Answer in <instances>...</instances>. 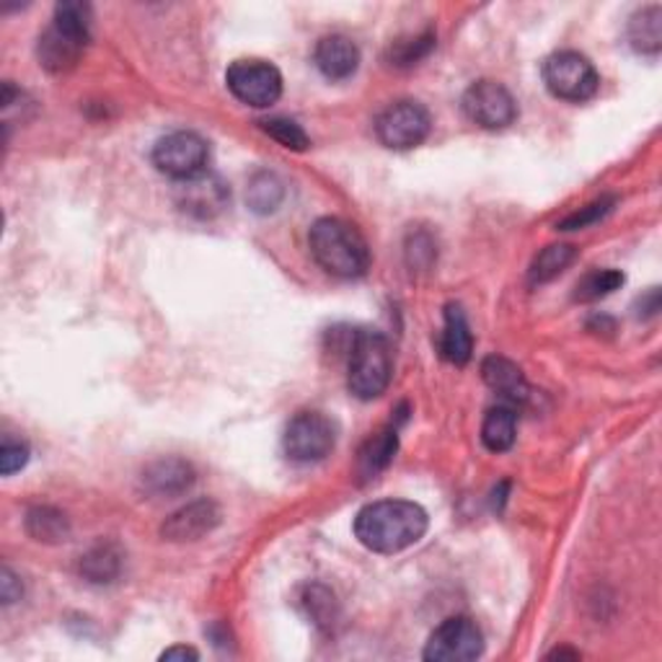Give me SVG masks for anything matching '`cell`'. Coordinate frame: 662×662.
I'll use <instances>...</instances> for the list:
<instances>
[{
  "instance_id": "cell-11",
  "label": "cell",
  "mask_w": 662,
  "mask_h": 662,
  "mask_svg": "<svg viewBox=\"0 0 662 662\" xmlns=\"http://www.w3.org/2000/svg\"><path fill=\"white\" fill-rule=\"evenodd\" d=\"M89 39L91 37L78 34V31L52 21V27L47 29L37 42L39 66H42L47 73H54V76L68 73V70H73L78 66V60H81Z\"/></svg>"
},
{
  "instance_id": "cell-23",
  "label": "cell",
  "mask_w": 662,
  "mask_h": 662,
  "mask_svg": "<svg viewBox=\"0 0 662 662\" xmlns=\"http://www.w3.org/2000/svg\"><path fill=\"white\" fill-rule=\"evenodd\" d=\"M574 259H578V251L570 243H554V247H546L539 257L533 259L531 264V282L533 285H543V282L556 280L566 267H570Z\"/></svg>"
},
{
  "instance_id": "cell-26",
  "label": "cell",
  "mask_w": 662,
  "mask_h": 662,
  "mask_svg": "<svg viewBox=\"0 0 662 662\" xmlns=\"http://www.w3.org/2000/svg\"><path fill=\"white\" fill-rule=\"evenodd\" d=\"M262 130L272 140H278L282 148H290V151H305L309 148V136H305L303 128L293 120H285V117H272V120L262 122Z\"/></svg>"
},
{
  "instance_id": "cell-27",
  "label": "cell",
  "mask_w": 662,
  "mask_h": 662,
  "mask_svg": "<svg viewBox=\"0 0 662 662\" xmlns=\"http://www.w3.org/2000/svg\"><path fill=\"white\" fill-rule=\"evenodd\" d=\"M432 44H435V37L432 34H420L404 39V42H397L391 47V66H414L417 60H422L432 50Z\"/></svg>"
},
{
  "instance_id": "cell-28",
  "label": "cell",
  "mask_w": 662,
  "mask_h": 662,
  "mask_svg": "<svg viewBox=\"0 0 662 662\" xmlns=\"http://www.w3.org/2000/svg\"><path fill=\"white\" fill-rule=\"evenodd\" d=\"M54 21L62 27L78 31V34L91 37V6L89 3H58L54 8Z\"/></svg>"
},
{
  "instance_id": "cell-8",
  "label": "cell",
  "mask_w": 662,
  "mask_h": 662,
  "mask_svg": "<svg viewBox=\"0 0 662 662\" xmlns=\"http://www.w3.org/2000/svg\"><path fill=\"white\" fill-rule=\"evenodd\" d=\"M208 161L210 148L197 132H171V136L161 138L153 148L156 169L177 181L200 177L208 169Z\"/></svg>"
},
{
  "instance_id": "cell-1",
  "label": "cell",
  "mask_w": 662,
  "mask_h": 662,
  "mask_svg": "<svg viewBox=\"0 0 662 662\" xmlns=\"http://www.w3.org/2000/svg\"><path fill=\"white\" fill-rule=\"evenodd\" d=\"M430 518L420 504L407 500H381L365 504L354 518V535L375 554H399L428 533Z\"/></svg>"
},
{
  "instance_id": "cell-17",
  "label": "cell",
  "mask_w": 662,
  "mask_h": 662,
  "mask_svg": "<svg viewBox=\"0 0 662 662\" xmlns=\"http://www.w3.org/2000/svg\"><path fill=\"white\" fill-rule=\"evenodd\" d=\"M482 378L494 393H500V397L504 401H510V404L523 401L528 397V383H525L523 370H520L512 360L500 358V354H492V358H487L482 362Z\"/></svg>"
},
{
  "instance_id": "cell-16",
  "label": "cell",
  "mask_w": 662,
  "mask_h": 662,
  "mask_svg": "<svg viewBox=\"0 0 662 662\" xmlns=\"http://www.w3.org/2000/svg\"><path fill=\"white\" fill-rule=\"evenodd\" d=\"M474 352V337H471L469 321L459 305H448L445 324L440 331V358L451 365H467Z\"/></svg>"
},
{
  "instance_id": "cell-15",
  "label": "cell",
  "mask_w": 662,
  "mask_h": 662,
  "mask_svg": "<svg viewBox=\"0 0 662 662\" xmlns=\"http://www.w3.org/2000/svg\"><path fill=\"white\" fill-rule=\"evenodd\" d=\"M194 484V469L181 459H161L143 471V487L156 496H177Z\"/></svg>"
},
{
  "instance_id": "cell-32",
  "label": "cell",
  "mask_w": 662,
  "mask_h": 662,
  "mask_svg": "<svg viewBox=\"0 0 662 662\" xmlns=\"http://www.w3.org/2000/svg\"><path fill=\"white\" fill-rule=\"evenodd\" d=\"M161 660H200V652L192 648H171L163 652Z\"/></svg>"
},
{
  "instance_id": "cell-25",
  "label": "cell",
  "mask_w": 662,
  "mask_h": 662,
  "mask_svg": "<svg viewBox=\"0 0 662 662\" xmlns=\"http://www.w3.org/2000/svg\"><path fill=\"white\" fill-rule=\"evenodd\" d=\"M621 285H624V274H621L619 270L588 272L585 278L578 282V288H574V301H580V303L601 301V298L611 295L613 290H619Z\"/></svg>"
},
{
  "instance_id": "cell-24",
  "label": "cell",
  "mask_w": 662,
  "mask_h": 662,
  "mask_svg": "<svg viewBox=\"0 0 662 662\" xmlns=\"http://www.w3.org/2000/svg\"><path fill=\"white\" fill-rule=\"evenodd\" d=\"M282 197H285V187H282V181L274 177V173L262 171L249 181L247 202L251 210L259 212V215H267V212L278 210Z\"/></svg>"
},
{
  "instance_id": "cell-10",
  "label": "cell",
  "mask_w": 662,
  "mask_h": 662,
  "mask_svg": "<svg viewBox=\"0 0 662 662\" xmlns=\"http://www.w3.org/2000/svg\"><path fill=\"white\" fill-rule=\"evenodd\" d=\"M463 112L484 130H504L518 120V101L496 81H479L463 93Z\"/></svg>"
},
{
  "instance_id": "cell-19",
  "label": "cell",
  "mask_w": 662,
  "mask_h": 662,
  "mask_svg": "<svg viewBox=\"0 0 662 662\" xmlns=\"http://www.w3.org/2000/svg\"><path fill=\"white\" fill-rule=\"evenodd\" d=\"M518 432V414L512 404H496L484 417L482 424V443L487 451L492 453H504L510 451L512 443H515Z\"/></svg>"
},
{
  "instance_id": "cell-5",
  "label": "cell",
  "mask_w": 662,
  "mask_h": 662,
  "mask_svg": "<svg viewBox=\"0 0 662 662\" xmlns=\"http://www.w3.org/2000/svg\"><path fill=\"white\" fill-rule=\"evenodd\" d=\"M337 430L327 414L321 412H301L290 420L282 448L293 463H317L324 461L334 451Z\"/></svg>"
},
{
  "instance_id": "cell-4",
  "label": "cell",
  "mask_w": 662,
  "mask_h": 662,
  "mask_svg": "<svg viewBox=\"0 0 662 662\" xmlns=\"http://www.w3.org/2000/svg\"><path fill=\"white\" fill-rule=\"evenodd\" d=\"M543 83L556 99L582 104V101L595 97L601 78H598L595 66L585 54L564 50L554 52L543 62Z\"/></svg>"
},
{
  "instance_id": "cell-9",
  "label": "cell",
  "mask_w": 662,
  "mask_h": 662,
  "mask_svg": "<svg viewBox=\"0 0 662 662\" xmlns=\"http://www.w3.org/2000/svg\"><path fill=\"white\" fill-rule=\"evenodd\" d=\"M484 636L474 621L467 616H451L432 632L424 660L428 662H469L482 658Z\"/></svg>"
},
{
  "instance_id": "cell-3",
  "label": "cell",
  "mask_w": 662,
  "mask_h": 662,
  "mask_svg": "<svg viewBox=\"0 0 662 662\" xmlns=\"http://www.w3.org/2000/svg\"><path fill=\"white\" fill-rule=\"evenodd\" d=\"M350 368H347V385L352 397L360 401H373L385 393L393 375L391 344L381 331L360 329L350 337Z\"/></svg>"
},
{
  "instance_id": "cell-13",
  "label": "cell",
  "mask_w": 662,
  "mask_h": 662,
  "mask_svg": "<svg viewBox=\"0 0 662 662\" xmlns=\"http://www.w3.org/2000/svg\"><path fill=\"white\" fill-rule=\"evenodd\" d=\"M177 202L181 210L189 212V215L212 218L225 208L228 189L218 177H212V173L204 171L200 177L179 181Z\"/></svg>"
},
{
  "instance_id": "cell-18",
  "label": "cell",
  "mask_w": 662,
  "mask_h": 662,
  "mask_svg": "<svg viewBox=\"0 0 662 662\" xmlns=\"http://www.w3.org/2000/svg\"><path fill=\"white\" fill-rule=\"evenodd\" d=\"M397 451H399V432H397V428H385L381 432H375V435L360 448L358 474L362 479L378 477L393 461Z\"/></svg>"
},
{
  "instance_id": "cell-6",
  "label": "cell",
  "mask_w": 662,
  "mask_h": 662,
  "mask_svg": "<svg viewBox=\"0 0 662 662\" xmlns=\"http://www.w3.org/2000/svg\"><path fill=\"white\" fill-rule=\"evenodd\" d=\"M430 112L417 101H397L385 107L375 120L378 140L391 151H412L430 136Z\"/></svg>"
},
{
  "instance_id": "cell-30",
  "label": "cell",
  "mask_w": 662,
  "mask_h": 662,
  "mask_svg": "<svg viewBox=\"0 0 662 662\" xmlns=\"http://www.w3.org/2000/svg\"><path fill=\"white\" fill-rule=\"evenodd\" d=\"M29 461V448L27 443H13V440H6L3 448H0V471L3 477H11L16 471H21Z\"/></svg>"
},
{
  "instance_id": "cell-20",
  "label": "cell",
  "mask_w": 662,
  "mask_h": 662,
  "mask_svg": "<svg viewBox=\"0 0 662 662\" xmlns=\"http://www.w3.org/2000/svg\"><path fill=\"white\" fill-rule=\"evenodd\" d=\"M629 42L640 54L655 58L662 50V8L648 6L636 11L629 21Z\"/></svg>"
},
{
  "instance_id": "cell-7",
  "label": "cell",
  "mask_w": 662,
  "mask_h": 662,
  "mask_svg": "<svg viewBox=\"0 0 662 662\" xmlns=\"http://www.w3.org/2000/svg\"><path fill=\"white\" fill-rule=\"evenodd\" d=\"M225 83L235 99L254 109L272 107L282 97V73L267 60H235Z\"/></svg>"
},
{
  "instance_id": "cell-22",
  "label": "cell",
  "mask_w": 662,
  "mask_h": 662,
  "mask_svg": "<svg viewBox=\"0 0 662 662\" xmlns=\"http://www.w3.org/2000/svg\"><path fill=\"white\" fill-rule=\"evenodd\" d=\"M27 531L34 541L60 543L68 539V518L54 508H31L27 515Z\"/></svg>"
},
{
  "instance_id": "cell-14",
  "label": "cell",
  "mask_w": 662,
  "mask_h": 662,
  "mask_svg": "<svg viewBox=\"0 0 662 662\" xmlns=\"http://www.w3.org/2000/svg\"><path fill=\"white\" fill-rule=\"evenodd\" d=\"M313 60L329 81H347L360 66V50L350 37L329 34L317 44Z\"/></svg>"
},
{
  "instance_id": "cell-31",
  "label": "cell",
  "mask_w": 662,
  "mask_h": 662,
  "mask_svg": "<svg viewBox=\"0 0 662 662\" xmlns=\"http://www.w3.org/2000/svg\"><path fill=\"white\" fill-rule=\"evenodd\" d=\"M0 598H3L6 605H11L21 598V582L16 580V574L8 566H3V572H0Z\"/></svg>"
},
{
  "instance_id": "cell-21",
  "label": "cell",
  "mask_w": 662,
  "mask_h": 662,
  "mask_svg": "<svg viewBox=\"0 0 662 662\" xmlns=\"http://www.w3.org/2000/svg\"><path fill=\"white\" fill-rule=\"evenodd\" d=\"M81 578L93 582V585H109L120 578L122 572V554L109 543H101V546H93L89 554L81 556Z\"/></svg>"
},
{
  "instance_id": "cell-29",
  "label": "cell",
  "mask_w": 662,
  "mask_h": 662,
  "mask_svg": "<svg viewBox=\"0 0 662 662\" xmlns=\"http://www.w3.org/2000/svg\"><path fill=\"white\" fill-rule=\"evenodd\" d=\"M613 197H603V200H595L593 204H588V208H582L580 212H574V215H570L566 220H562V231H578V228H585L590 223H595V220H601L609 215V212L613 210Z\"/></svg>"
},
{
  "instance_id": "cell-2",
  "label": "cell",
  "mask_w": 662,
  "mask_h": 662,
  "mask_svg": "<svg viewBox=\"0 0 662 662\" xmlns=\"http://www.w3.org/2000/svg\"><path fill=\"white\" fill-rule=\"evenodd\" d=\"M311 254L331 278H362L370 267V251L354 225L342 218H321L309 233Z\"/></svg>"
},
{
  "instance_id": "cell-12",
  "label": "cell",
  "mask_w": 662,
  "mask_h": 662,
  "mask_svg": "<svg viewBox=\"0 0 662 662\" xmlns=\"http://www.w3.org/2000/svg\"><path fill=\"white\" fill-rule=\"evenodd\" d=\"M220 512L218 502L212 500H194L184 504V508L173 512L171 518H165L161 528V535L171 543H187V541H200L202 535H208L220 525Z\"/></svg>"
}]
</instances>
